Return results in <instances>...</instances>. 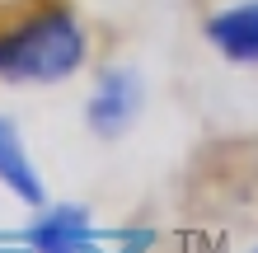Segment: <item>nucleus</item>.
<instances>
[{
	"instance_id": "obj_1",
	"label": "nucleus",
	"mask_w": 258,
	"mask_h": 253,
	"mask_svg": "<svg viewBox=\"0 0 258 253\" xmlns=\"http://www.w3.org/2000/svg\"><path fill=\"white\" fill-rule=\"evenodd\" d=\"M89 56L85 24L66 0L19 14L0 28V80L5 85H61Z\"/></svg>"
},
{
	"instance_id": "obj_2",
	"label": "nucleus",
	"mask_w": 258,
	"mask_h": 253,
	"mask_svg": "<svg viewBox=\"0 0 258 253\" xmlns=\"http://www.w3.org/2000/svg\"><path fill=\"white\" fill-rule=\"evenodd\" d=\"M141 103H146V85L132 66H108L103 75L89 89V103H85V122L94 136L113 141L132 131V122L141 117Z\"/></svg>"
},
{
	"instance_id": "obj_3",
	"label": "nucleus",
	"mask_w": 258,
	"mask_h": 253,
	"mask_svg": "<svg viewBox=\"0 0 258 253\" xmlns=\"http://www.w3.org/2000/svg\"><path fill=\"white\" fill-rule=\"evenodd\" d=\"M202 33L230 66H258V0L221 5L202 24Z\"/></svg>"
},
{
	"instance_id": "obj_4",
	"label": "nucleus",
	"mask_w": 258,
	"mask_h": 253,
	"mask_svg": "<svg viewBox=\"0 0 258 253\" xmlns=\"http://www.w3.org/2000/svg\"><path fill=\"white\" fill-rule=\"evenodd\" d=\"M28 239H33V253H94V216L75 202L42 206Z\"/></svg>"
},
{
	"instance_id": "obj_5",
	"label": "nucleus",
	"mask_w": 258,
	"mask_h": 253,
	"mask_svg": "<svg viewBox=\"0 0 258 253\" xmlns=\"http://www.w3.org/2000/svg\"><path fill=\"white\" fill-rule=\"evenodd\" d=\"M0 188H5L10 197L28 202V206H42V202H47V183H42L33 155H28L24 131L14 127L10 117H0Z\"/></svg>"
},
{
	"instance_id": "obj_6",
	"label": "nucleus",
	"mask_w": 258,
	"mask_h": 253,
	"mask_svg": "<svg viewBox=\"0 0 258 253\" xmlns=\"http://www.w3.org/2000/svg\"><path fill=\"white\" fill-rule=\"evenodd\" d=\"M249 253H258V244H253V248H249Z\"/></svg>"
}]
</instances>
